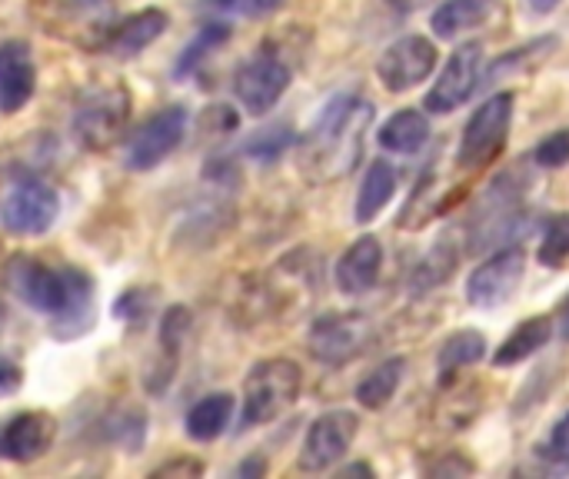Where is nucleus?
<instances>
[{
  "mask_svg": "<svg viewBox=\"0 0 569 479\" xmlns=\"http://www.w3.org/2000/svg\"><path fill=\"white\" fill-rule=\"evenodd\" d=\"M10 293L43 313L60 340H73L93 327V280L77 267H50L37 257H13L3 273Z\"/></svg>",
  "mask_w": 569,
  "mask_h": 479,
  "instance_id": "obj_1",
  "label": "nucleus"
},
{
  "mask_svg": "<svg viewBox=\"0 0 569 479\" xmlns=\"http://www.w3.org/2000/svg\"><path fill=\"white\" fill-rule=\"evenodd\" d=\"M373 123V107L353 93L333 97L303 137L300 167L310 180L347 177L363 150V133Z\"/></svg>",
  "mask_w": 569,
  "mask_h": 479,
  "instance_id": "obj_2",
  "label": "nucleus"
},
{
  "mask_svg": "<svg viewBox=\"0 0 569 479\" xmlns=\"http://www.w3.org/2000/svg\"><path fill=\"white\" fill-rule=\"evenodd\" d=\"M527 187H530V180L523 170H503L490 180V187L477 200L470 223H467L470 250L483 253L493 247H507L527 233V227H530Z\"/></svg>",
  "mask_w": 569,
  "mask_h": 479,
  "instance_id": "obj_3",
  "label": "nucleus"
},
{
  "mask_svg": "<svg viewBox=\"0 0 569 479\" xmlns=\"http://www.w3.org/2000/svg\"><path fill=\"white\" fill-rule=\"evenodd\" d=\"M303 390V373L287 357L260 360L243 380V427H263L283 417Z\"/></svg>",
  "mask_w": 569,
  "mask_h": 479,
  "instance_id": "obj_4",
  "label": "nucleus"
},
{
  "mask_svg": "<svg viewBox=\"0 0 569 479\" xmlns=\"http://www.w3.org/2000/svg\"><path fill=\"white\" fill-rule=\"evenodd\" d=\"M133 97L123 83H97L80 93L73 110V133L87 150H110L130 123Z\"/></svg>",
  "mask_w": 569,
  "mask_h": 479,
  "instance_id": "obj_5",
  "label": "nucleus"
},
{
  "mask_svg": "<svg viewBox=\"0 0 569 479\" xmlns=\"http://www.w3.org/2000/svg\"><path fill=\"white\" fill-rule=\"evenodd\" d=\"M513 103H517V97L510 90H500V93H493L487 103H480L473 110V117L463 127L460 150H457V163L463 170H480V167H487L490 160L500 157L507 137H510Z\"/></svg>",
  "mask_w": 569,
  "mask_h": 479,
  "instance_id": "obj_6",
  "label": "nucleus"
},
{
  "mask_svg": "<svg viewBox=\"0 0 569 479\" xmlns=\"http://www.w3.org/2000/svg\"><path fill=\"white\" fill-rule=\"evenodd\" d=\"M47 30H57L80 47L103 50L113 30V0H33Z\"/></svg>",
  "mask_w": 569,
  "mask_h": 479,
  "instance_id": "obj_7",
  "label": "nucleus"
},
{
  "mask_svg": "<svg viewBox=\"0 0 569 479\" xmlns=\"http://www.w3.org/2000/svg\"><path fill=\"white\" fill-rule=\"evenodd\" d=\"M60 197L50 183L23 177L0 200V227L13 237H40L57 223Z\"/></svg>",
  "mask_w": 569,
  "mask_h": 479,
  "instance_id": "obj_8",
  "label": "nucleus"
},
{
  "mask_svg": "<svg viewBox=\"0 0 569 479\" xmlns=\"http://www.w3.org/2000/svg\"><path fill=\"white\" fill-rule=\"evenodd\" d=\"M357 430H360V420L350 410H330V413L317 417L313 427L307 430V440L300 450V470L327 473L333 463H340L350 453Z\"/></svg>",
  "mask_w": 569,
  "mask_h": 479,
  "instance_id": "obj_9",
  "label": "nucleus"
},
{
  "mask_svg": "<svg viewBox=\"0 0 569 479\" xmlns=\"http://www.w3.org/2000/svg\"><path fill=\"white\" fill-rule=\"evenodd\" d=\"M287 87H290V67L273 50H260L233 77V93L253 117L277 107L280 97L287 93Z\"/></svg>",
  "mask_w": 569,
  "mask_h": 479,
  "instance_id": "obj_10",
  "label": "nucleus"
},
{
  "mask_svg": "<svg viewBox=\"0 0 569 479\" xmlns=\"http://www.w3.org/2000/svg\"><path fill=\"white\" fill-rule=\"evenodd\" d=\"M480 67H483V43H463L450 53V60L443 63L440 77L433 80V87L427 90L423 107L430 113H453L457 107H463L477 83H480Z\"/></svg>",
  "mask_w": 569,
  "mask_h": 479,
  "instance_id": "obj_11",
  "label": "nucleus"
},
{
  "mask_svg": "<svg viewBox=\"0 0 569 479\" xmlns=\"http://www.w3.org/2000/svg\"><path fill=\"white\" fill-rule=\"evenodd\" d=\"M523 270H527V253L520 247H503L497 250L487 263H480L470 280H467V300L477 310H497L503 307L517 287L523 283Z\"/></svg>",
  "mask_w": 569,
  "mask_h": 479,
  "instance_id": "obj_12",
  "label": "nucleus"
},
{
  "mask_svg": "<svg viewBox=\"0 0 569 479\" xmlns=\"http://www.w3.org/2000/svg\"><path fill=\"white\" fill-rule=\"evenodd\" d=\"M370 340V323L360 313H327L313 320L307 347L310 357L323 367H343L350 363Z\"/></svg>",
  "mask_w": 569,
  "mask_h": 479,
  "instance_id": "obj_13",
  "label": "nucleus"
},
{
  "mask_svg": "<svg viewBox=\"0 0 569 479\" xmlns=\"http://www.w3.org/2000/svg\"><path fill=\"white\" fill-rule=\"evenodd\" d=\"M183 133H187V110L183 107H163L157 110L127 143V167L143 173V170H153L157 163H163L180 143H183Z\"/></svg>",
  "mask_w": 569,
  "mask_h": 479,
  "instance_id": "obj_14",
  "label": "nucleus"
},
{
  "mask_svg": "<svg viewBox=\"0 0 569 479\" xmlns=\"http://www.w3.org/2000/svg\"><path fill=\"white\" fill-rule=\"evenodd\" d=\"M433 67H437L433 40L420 33H407L383 50V57L377 60V77L390 93H407L417 83H423L433 73Z\"/></svg>",
  "mask_w": 569,
  "mask_h": 479,
  "instance_id": "obj_15",
  "label": "nucleus"
},
{
  "mask_svg": "<svg viewBox=\"0 0 569 479\" xmlns=\"http://www.w3.org/2000/svg\"><path fill=\"white\" fill-rule=\"evenodd\" d=\"M53 437H57V423L50 413L43 410L17 413L0 427V457L13 463H33L53 447Z\"/></svg>",
  "mask_w": 569,
  "mask_h": 479,
  "instance_id": "obj_16",
  "label": "nucleus"
},
{
  "mask_svg": "<svg viewBox=\"0 0 569 479\" xmlns=\"http://www.w3.org/2000/svg\"><path fill=\"white\" fill-rule=\"evenodd\" d=\"M37 90V67L23 40L0 43V113H17Z\"/></svg>",
  "mask_w": 569,
  "mask_h": 479,
  "instance_id": "obj_17",
  "label": "nucleus"
},
{
  "mask_svg": "<svg viewBox=\"0 0 569 479\" xmlns=\"http://www.w3.org/2000/svg\"><path fill=\"white\" fill-rule=\"evenodd\" d=\"M380 267H383L380 240L377 237H360L337 260V287H340V293L360 297V293L373 290L377 280H380Z\"/></svg>",
  "mask_w": 569,
  "mask_h": 479,
  "instance_id": "obj_18",
  "label": "nucleus"
},
{
  "mask_svg": "<svg viewBox=\"0 0 569 479\" xmlns=\"http://www.w3.org/2000/svg\"><path fill=\"white\" fill-rule=\"evenodd\" d=\"M170 27V17L167 10L160 7H147V10H137L130 13L127 20L113 23L103 50L113 53V57H137L140 50H147L157 37H163V30Z\"/></svg>",
  "mask_w": 569,
  "mask_h": 479,
  "instance_id": "obj_19",
  "label": "nucleus"
},
{
  "mask_svg": "<svg viewBox=\"0 0 569 479\" xmlns=\"http://www.w3.org/2000/svg\"><path fill=\"white\" fill-rule=\"evenodd\" d=\"M497 10H500V0H443V3L433 10L430 27H433L437 37L457 40L460 33L490 23Z\"/></svg>",
  "mask_w": 569,
  "mask_h": 479,
  "instance_id": "obj_20",
  "label": "nucleus"
},
{
  "mask_svg": "<svg viewBox=\"0 0 569 479\" xmlns=\"http://www.w3.org/2000/svg\"><path fill=\"white\" fill-rule=\"evenodd\" d=\"M553 337V317H527L493 353L497 367H517L523 360H530L533 353H540Z\"/></svg>",
  "mask_w": 569,
  "mask_h": 479,
  "instance_id": "obj_21",
  "label": "nucleus"
},
{
  "mask_svg": "<svg viewBox=\"0 0 569 479\" xmlns=\"http://www.w3.org/2000/svg\"><path fill=\"white\" fill-rule=\"evenodd\" d=\"M397 193V170L387 160L370 163L360 190H357V203H353V220L357 223H370Z\"/></svg>",
  "mask_w": 569,
  "mask_h": 479,
  "instance_id": "obj_22",
  "label": "nucleus"
},
{
  "mask_svg": "<svg viewBox=\"0 0 569 479\" xmlns=\"http://www.w3.org/2000/svg\"><path fill=\"white\" fill-rule=\"evenodd\" d=\"M457 263H460V243H457L453 233H443V237L437 240V247L413 267L410 287H413L417 293H430V290L443 287V283L453 277Z\"/></svg>",
  "mask_w": 569,
  "mask_h": 479,
  "instance_id": "obj_23",
  "label": "nucleus"
},
{
  "mask_svg": "<svg viewBox=\"0 0 569 479\" xmlns=\"http://www.w3.org/2000/svg\"><path fill=\"white\" fill-rule=\"evenodd\" d=\"M233 417V397L230 393H210L203 400H197L187 413V437L197 443H210L217 440Z\"/></svg>",
  "mask_w": 569,
  "mask_h": 479,
  "instance_id": "obj_24",
  "label": "nucleus"
},
{
  "mask_svg": "<svg viewBox=\"0 0 569 479\" xmlns=\"http://www.w3.org/2000/svg\"><path fill=\"white\" fill-rule=\"evenodd\" d=\"M377 137L390 153H417L430 140V120L420 110H397Z\"/></svg>",
  "mask_w": 569,
  "mask_h": 479,
  "instance_id": "obj_25",
  "label": "nucleus"
},
{
  "mask_svg": "<svg viewBox=\"0 0 569 479\" xmlns=\"http://www.w3.org/2000/svg\"><path fill=\"white\" fill-rule=\"evenodd\" d=\"M460 377V373H457ZM457 377L440 380V417L447 420V430H467V423L480 413L483 397L477 383H463Z\"/></svg>",
  "mask_w": 569,
  "mask_h": 479,
  "instance_id": "obj_26",
  "label": "nucleus"
},
{
  "mask_svg": "<svg viewBox=\"0 0 569 479\" xmlns=\"http://www.w3.org/2000/svg\"><path fill=\"white\" fill-rule=\"evenodd\" d=\"M487 357V337L480 330H457L440 343L437 353V367H440V380L457 377L460 370L480 363Z\"/></svg>",
  "mask_w": 569,
  "mask_h": 479,
  "instance_id": "obj_27",
  "label": "nucleus"
},
{
  "mask_svg": "<svg viewBox=\"0 0 569 479\" xmlns=\"http://www.w3.org/2000/svg\"><path fill=\"white\" fill-rule=\"evenodd\" d=\"M403 370H407V360H403V357L383 360L377 370H370V373L357 383V400H360V407H367V410H383V407L397 397L400 380H403Z\"/></svg>",
  "mask_w": 569,
  "mask_h": 479,
  "instance_id": "obj_28",
  "label": "nucleus"
},
{
  "mask_svg": "<svg viewBox=\"0 0 569 479\" xmlns=\"http://www.w3.org/2000/svg\"><path fill=\"white\" fill-rule=\"evenodd\" d=\"M440 210H443V203L437 200V173L430 170V173H423V180L417 183L413 197L407 200V207H403L397 227H400V230H423Z\"/></svg>",
  "mask_w": 569,
  "mask_h": 479,
  "instance_id": "obj_29",
  "label": "nucleus"
},
{
  "mask_svg": "<svg viewBox=\"0 0 569 479\" xmlns=\"http://www.w3.org/2000/svg\"><path fill=\"white\" fill-rule=\"evenodd\" d=\"M537 260L547 270H563V263L569 260V213H550L547 217Z\"/></svg>",
  "mask_w": 569,
  "mask_h": 479,
  "instance_id": "obj_30",
  "label": "nucleus"
},
{
  "mask_svg": "<svg viewBox=\"0 0 569 479\" xmlns=\"http://www.w3.org/2000/svg\"><path fill=\"white\" fill-rule=\"evenodd\" d=\"M553 47H557V37L530 40V43H523L520 50H510V53H503L500 60H493L490 73H493V77H503V73H523V70H533L540 60H547V57H550V50H553Z\"/></svg>",
  "mask_w": 569,
  "mask_h": 479,
  "instance_id": "obj_31",
  "label": "nucleus"
},
{
  "mask_svg": "<svg viewBox=\"0 0 569 479\" xmlns=\"http://www.w3.org/2000/svg\"><path fill=\"white\" fill-rule=\"evenodd\" d=\"M293 143V130L287 127V123H277V127H267V130H260V133H253L250 140H247V157H253V160H260V163H270V160H277L287 147Z\"/></svg>",
  "mask_w": 569,
  "mask_h": 479,
  "instance_id": "obj_32",
  "label": "nucleus"
},
{
  "mask_svg": "<svg viewBox=\"0 0 569 479\" xmlns=\"http://www.w3.org/2000/svg\"><path fill=\"white\" fill-rule=\"evenodd\" d=\"M230 37V27L227 23H207L197 37H193V43L183 50V57H180V63H177V73H190L213 47H220L223 40Z\"/></svg>",
  "mask_w": 569,
  "mask_h": 479,
  "instance_id": "obj_33",
  "label": "nucleus"
},
{
  "mask_svg": "<svg viewBox=\"0 0 569 479\" xmlns=\"http://www.w3.org/2000/svg\"><path fill=\"white\" fill-rule=\"evenodd\" d=\"M537 163L547 167V170H557V167H567L569 163V130H557L550 133L540 147H537Z\"/></svg>",
  "mask_w": 569,
  "mask_h": 479,
  "instance_id": "obj_34",
  "label": "nucleus"
},
{
  "mask_svg": "<svg viewBox=\"0 0 569 479\" xmlns=\"http://www.w3.org/2000/svg\"><path fill=\"white\" fill-rule=\"evenodd\" d=\"M423 473L427 477H467V473H477L473 460H467L463 453H443L437 457L433 463H423Z\"/></svg>",
  "mask_w": 569,
  "mask_h": 479,
  "instance_id": "obj_35",
  "label": "nucleus"
},
{
  "mask_svg": "<svg viewBox=\"0 0 569 479\" xmlns=\"http://www.w3.org/2000/svg\"><path fill=\"white\" fill-rule=\"evenodd\" d=\"M203 130H210V133H217V137H227V133H233L237 130V123H240V117L227 107V103H213L207 113H203Z\"/></svg>",
  "mask_w": 569,
  "mask_h": 479,
  "instance_id": "obj_36",
  "label": "nucleus"
},
{
  "mask_svg": "<svg viewBox=\"0 0 569 479\" xmlns=\"http://www.w3.org/2000/svg\"><path fill=\"white\" fill-rule=\"evenodd\" d=\"M20 383H23V370L10 357H0V397H13Z\"/></svg>",
  "mask_w": 569,
  "mask_h": 479,
  "instance_id": "obj_37",
  "label": "nucleus"
},
{
  "mask_svg": "<svg viewBox=\"0 0 569 479\" xmlns=\"http://www.w3.org/2000/svg\"><path fill=\"white\" fill-rule=\"evenodd\" d=\"M200 473H203V463L187 460V457H177V460L153 470V477H200Z\"/></svg>",
  "mask_w": 569,
  "mask_h": 479,
  "instance_id": "obj_38",
  "label": "nucleus"
},
{
  "mask_svg": "<svg viewBox=\"0 0 569 479\" xmlns=\"http://www.w3.org/2000/svg\"><path fill=\"white\" fill-rule=\"evenodd\" d=\"M547 453H550L553 460H563V463H569V413L560 420V423H557V427H553Z\"/></svg>",
  "mask_w": 569,
  "mask_h": 479,
  "instance_id": "obj_39",
  "label": "nucleus"
},
{
  "mask_svg": "<svg viewBox=\"0 0 569 479\" xmlns=\"http://www.w3.org/2000/svg\"><path fill=\"white\" fill-rule=\"evenodd\" d=\"M283 0H237V10H243L247 17H263L273 13Z\"/></svg>",
  "mask_w": 569,
  "mask_h": 479,
  "instance_id": "obj_40",
  "label": "nucleus"
},
{
  "mask_svg": "<svg viewBox=\"0 0 569 479\" xmlns=\"http://www.w3.org/2000/svg\"><path fill=\"white\" fill-rule=\"evenodd\" d=\"M553 323H557V333H560V340L569 343V293L557 303V310H553Z\"/></svg>",
  "mask_w": 569,
  "mask_h": 479,
  "instance_id": "obj_41",
  "label": "nucleus"
},
{
  "mask_svg": "<svg viewBox=\"0 0 569 479\" xmlns=\"http://www.w3.org/2000/svg\"><path fill=\"white\" fill-rule=\"evenodd\" d=\"M237 473H240V477H263V473H267V463H263V460H247Z\"/></svg>",
  "mask_w": 569,
  "mask_h": 479,
  "instance_id": "obj_42",
  "label": "nucleus"
},
{
  "mask_svg": "<svg viewBox=\"0 0 569 479\" xmlns=\"http://www.w3.org/2000/svg\"><path fill=\"white\" fill-rule=\"evenodd\" d=\"M530 7H533L537 13H550V10L560 7V0H530Z\"/></svg>",
  "mask_w": 569,
  "mask_h": 479,
  "instance_id": "obj_43",
  "label": "nucleus"
},
{
  "mask_svg": "<svg viewBox=\"0 0 569 479\" xmlns=\"http://www.w3.org/2000/svg\"><path fill=\"white\" fill-rule=\"evenodd\" d=\"M397 10H417V7H423V3H430V0H390Z\"/></svg>",
  "mask_w": 569,
  "mask_h": 479,
  "instance_id": "obj_44",
  "label": "nucleus"
},
{
  "mask_svg": "<svg viewBox=\"0 0 569 479\" xmlns=\"http://www.w3.org/2000/svg\"><path fill=\"white\" fill-rule=\"evenodd\" d=\"M357 473H367V477H370L373 470H370V467H363V463H357V467H347V470H343V477H357Z\"/></svg>",
  "mask_w": 569,
  "mask_h": 479,
  "instance_id": "obj_45",
  "label": "nucleus"
}]
</instances>
